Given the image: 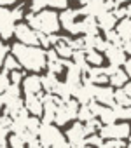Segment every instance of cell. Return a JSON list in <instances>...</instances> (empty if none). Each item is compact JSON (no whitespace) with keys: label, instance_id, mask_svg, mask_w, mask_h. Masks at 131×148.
<instances>
[{"label":"cell","instance_id":"obj_1","mask_svg":"<svg viewBox=\"0 0 131 148\" xmlns=\"http://www.w3.org/2000/svg\"><path fill=\"white\" fill-rule=\"evenodd\" d=\"M12 56L19 61V64L23 68H26L28 71H40L47 66V58H46V51L42 47H33V45H25L16 42L11 47Z\"/></svg>","mask_w":131,"mask_h":148},{"label":"cell","instance_id":"obj_2","mask_svg":"<svg viewBox=\"0 0 131 148\" xmlns=\"http://www.w3.org/2000/svg\"><path fill=\"white\" fill-rule=\"evenodd\" d=\"M26 25L30 28H33L37 33H44V35H56V32L59 30V16L54 11H42L39 14L35 12H28L25 16Z\"/></svg>","mask_w":131,"mask_h":148},{"label":"cell","instance_id":"obj_3","mask_svg":"<svg viewBox=\"0 0 131 148\" xmlns=\"http://www.w3.org/2000/svg\"><path fill=\"white\" fill-rule=\"evenodd\" d=\"M14 37L18 38L19 44L40 47V45H39V33H37L33 28H30L26 23H18V25H16V28H14Z\"/></svg>","mask_w":131,"mask_h":148},{"label":"cell","instance_id":"obj_4","mask_svg":"<svg viewBox=\"0 0 131 148\" xmlns=\"http://www.w3.org/2000/svg\"><path fill=\"white\" fill-rule=\"evenodd\" d=\"M14 28H16V21L12 18L11 9H6L0 5V38L9 40L14 35Z\"/></svg>","mask_w":131,"mask_h":148},{"label":"cell","instance_id":"obj_5","mask_svg":"<svg viewBox=\"0 0 131 148\" xmlns=\"http://www.w3.org/2000/svg\"><path fill=\"white\" fill-rule=\"evenodd\" d=\"M131 134V127L122 122V124H112V125H105L100 131V136L103 139H124Z\"/></svg>","mask_w":131,"mask_h":148},{"label":"cell","instance_id":"obj_6","mask_svg":"<svg viewBox=\"0 0 131 148\" xmlns=\"http://www.w3.org/2000/svg\"><path fill=\"white\" fill-rule=\"evenodd\" d=\"M67 141L72 148H84L86 146V131L82 122H75L67 131Z\"/></svg>","mask_w":131,"mask_h":148},{"label":"cell","instance_id":"obj_7","mask_svg":"<svg viewBox=\"0 0 131 148\" xmlns=\"http://www.w3.org/2000/svg\"><path fill=\"white\" fill-rule=\"evenodd\" d=\"M105 58L108 59V63L112 64V66H121V64H124L126 63V52L122 51V47H119V45H112V44H108L107 45V49H105Z\"/></svg>","mask_w":131,"mask_h":148},{"label":"cell","instance_id":"obj_8","mask_svg":"<svg viewBox=\"0 0 131 148\" xmlns=\"http://www.w3.org/2000/svg\"><path fill=\"white\" fill-rule=\"evenodd\" d=\"M40 91H42V79L35 73L25 77L23 80V92L26 96H40Z\"/></svg>","mask_w":131,"mask_h":148},{"label":"cell","instance_id":"obj_9","mask_svg":"<svg viewBox=\"0 0 131 148\" xmlns=\"http://www.w3.org/2000/svg\"><path fill=\"white\" fill-rule=\"evenodd\" d=\"M114 94H115V89H114V87L98 86V87H96V94H94V101L100 103V105H105V106H114V105H115Z\"/></svg>","mask_w":131,"mask_h":148},{"label":"cell","instance_id":"obj_10","mask_svg":"<svg viewBox=\"0 0 131 148\" xmlns=\"http://www.w3.org/2000/svg\"><path fill=\"white\" fill-rule=\"evenodd\" d=\"M79 16H81V14H79V11H75V9H65V11H61V14H59V25L70 33L72 28L75 26Z\"/></svg>","mask_w":131,"mask_h":148},{"label":"cell","instance_id":"obj_11","mask_svg":"<svg viewBox=\"0 0 131 148\" xmlns=\"http://www.w3.org/2000/svg\"><path fill=\"white\" fill-rule=\"evenodd\" d=\"M25 108L32 117H40L44 113V105H42V96H26L25 98Z\"/></svg>","mask_w":131,"mask_h":148},{"label":"cell","instance_id":"obj_12","mask_svg":"<svg viewBox=\"0 0 131 148\" xmlns=\"http://www.w3.org/2000/svg\"><path fill=\"white\" fill-rule=\"evenodd\" d=\"M91 84H94V86H105L107 82H108V77L105 75V71H103V68L101 66H98V68H89V71L84 75Z\"/></svg>","mask_w":131,"mask_h":148},{"label":"cell","instance_id":"obj_13","mask_svg":"<svg viewBox=\"0 0 131 148\" xmlns=\"http://www.w3.org/2000/svg\"><path fill=\"white\" fill-rule=\"evenodd\" d=\"M52 49L58 52V56H59L61 59H70V58L74 56V49H72V45H70V38H67V37H61L59 42H58Z\"/></svg>","mask_w":131,"mask_h":148},{"label":"cell","instance_id":"obj_14","mask_svg":"<svg viewBox=\"0 0 131 148\" xmlns=\"http://www.w3.org/2000/svg\"><path fill=\"white\" fill-rule=\"evenodd\" d=\"M96 21H98V28L103 30V33H107V32H110V30H115V26H117V19H115V16H114L112 12H103V14H100V16L96 18Z\"/></svg>","mask_w":131,"mask_h":148},{"label":"cell","instance_id":"obj_15","mask_svg":"<svg viewBox=\"0 0 131 148\" xmlns=\"http://www.w3.org/2000/svg\"><path fill=\"white\" fill-rule=\"evenodd\" d=\"M115 32L117 35L121 37V40H131V19L126 18V19H121L117 21V26H115Z\"/></svg>","mask_w":131,"mask_h":148},{"label":"cell","instance_id":"obj_16","mask_svg":"<svg viewBox=\"0 0 131 148\" xmlns=\"http://www.w3.org/2000/svg\"><path fill=\"white\" fill-rule=\"evenodd\" d=\"M42 79V89H46L47 91V94H54V91H56V87H58V84H59V80H58V75H54V73H46L44 77H40Z\"/></svg>","mask_w":131,"mask_h":148},{"label":"cell","instance_id":"obj_17","mask_svg":"<svg viewBox=\"0 0 131 148\" xmlns=\"http://www.w3.org/2000/svg\"><path fill=\"white\" fill-rule=\"evenodd\" d=\"M108 84H110L112 87H115V89H122V87L128 84V75H126V71L119 68L112 77H108Z\"/></svg>","mask_w":131,"mask_h":148},{"label":"cell","instance_id":"obj_18","mask_svg":"<svg viewBox=\"0 0 131 148\" xmlns=\"http://www.w3.org/2000/svg\"><path fill=\"white\" fill-rule=\"evenodd\" d=\"M74 117L70 115V112H68V108L65 106V103H61L59 106H58V110H56V115H54V124L56 125H65L68 120H72Z\"/></svg>","mask_w":131,"mask_h":148},{"label":"cell","instance_id":"obj_19","mask_svg":"<svg viewBox=\"0 0 131 148\" xmlns=\"http://www.w3.org/2000/svg\"><path fill=\"white\" fill-rule=\"evenodd\" d=\"M86 61L91 68H98L103 63V54L94 51V49H89V51H86Z\"/></svg>","mask_w":131,"mask_h":148},{"label":"cell","instance_id":"obj_20","mask_svg":"<svg viewBox=\"0 0 131 148\" xmlns=\"http://www.w3.org/2000/svg\"><path fill=\"white\" fill-rule=\"evenodd\" d=\"M19 96H21V89H19V86L11 84V86H9V89H7L2 96H0V98H2V101H4V105H6V103H9V101L19 99Z\"/></svg>","mask_w":131,"mask_h":148},{"label":"cell","instance_id":"obj_21","mask_svg":"<svg viewBox=\"0 0 131 148\" xmlns=\"http://www.w3.org/2000/svg\"><path fill=\"white\" fill-rule=\"evenodd\" d=\"M115 120H117V117H115L114 108L112 106H103V110L100 113V122H103L105 125H112V124H115Z\"/></svg>","mask_w":131,"mask_h":148},{"label":"cell","instance_id":"obj_22","mask_svg":"<svg viewBox=\"0 0 131 148\" xmlns=\"http://www.w3.org/2000/svg\"><path fill=\"white\" fill-rule=\"evenodd\" d=\"M112 108H114L117 119H121V120H131V106H119V105H114Z\"/></svg>","mask_w":131,"mask_h":148},{"label":"cell","instance_id":"obj_23","mask_svg":"<svg viewBox=\"0 0 131 148\" xmlns=\"http://www.w3.org/2000/svg\"><path fill=\"white\" fill-rule=\"evenodd\" d=\"M19 61L11 54V56H7L6 58V61H4V71L6 73H11V71H16V70H19Z\"/></svg>","mask_w":131,"mask_h":148},{"label":"cell","instance_id":"obj_24","mask_svg":"<svg viewBox=\"0 0 131 148\" xmlns=\"http://www.w3.org/2000/svg\"><path fill=\"white\" fill-rule=\"evenodd\" d=\"M114 101H115V105H119V106H131V99L126 96V92H124L122 89H115Z\"/></svg>","mask_w":131,"mask_h":148},{"label":"cell","instance_id":"obj_25","mask_svg":"<svg viewBox=\"0 0 131 148\" xmlns=\"http://www.w3.org/2000/svg\"><path fill=\"white\" fill-rule=\"evenodd\" d=\"M77 119L81 120V122H89V120H93L94 119V115H93V112L89 110V106L88 105H81V108H79V113H77Z\"/></svg>","mask_w":131,"mask_h":148},{"label":"cell","instance_id":"obj_26","mask_svg":"<svg viewBox=\"0 0 131 148\" xmlns=\"http://www.w3.org/2000/svg\"><path fill=\"white\" fill-rule=\"evenodd\" d=\"M40 127H42V120L39 119V117H30L28 119V124H26V131L28 132H32V134H39V131H40Z\"/></svg>","mask_w":131,"mask_h":148},{"label":"cell","instance_id":"obj_27","mask_svg":"<svg viewBox=\"0 0 131 148\" xmlns=\"http://www.w3.org/2000/svg\"><path fill=\"white\" fill-rule=\"evenodd\" d=\"M101 122L100 120H96V119H93V120H89V122H86L84 124V131H86V136H93L96 131H101Z\"/></svg>","mask_w":131,"mask_h":148},{"label":"cell","instance_id":"obj_28","mask_svg":"<svg viewBox=\"0 0 131 148\" xmlns=\"http://www.w3.org/2000/svg\"><path fill=\"white\" fill-rule=\"evenodd\" d=\"M49 5V0H32V4H30V12H42L46 11V7Z\"/></svg>","mask_w":131,"mask_h":148},{"label":"cell","instance_id":"obj_29","mask_svg":"<svg viewBox=\"0 0 131 148\" xmlns=\"http://www.w3.org/2000/svg\"><path fill=\"white\" fill-rule=\"evenodd\" d=\"M105 40H107L108 44H112V45H119V47H122V40H121V37L117 35L115 30L107 32V33H105Z\"/></svg>","mask_w":131,"mask_h":148},{"label":"cell","instance_id":"obj_30","mask_svg":"<svg viewBox=\"0 0 131 148\" xmlns=\"http://www.w3.org/2000/svg\"><path fill=\"white\" fill-rule=\"evenodd\" d=\"M9 86H11V79H9V73H6V71H2L0 73V96H2L7 89H9Z\"/></svg>","mask_w":131,"mask_h":148},{"label":"cell","instance_id":"obj_31","mask_svg":"<svg viewBox=\"0 0 131 148\" xmlns=\"http://www.w3.org/2000/svg\"><path fill=\"white\" fill-rule=\"evenodd\" d=\"M9 143H11V148H26V143H25L23 136H19V134H12L9 138Z\"/></svg>","mask_w":131,"mask_h":148},{"label":"cell","instance_id":"obj_32","mask_svg":"<svg viewBox=\"0 0 131 148\" xmlns=\"http://www.w3.org/2000/svg\"><path fill=\"white\" fill-rule=\"evenodd\" d=\"M86 145H89V146H93V148H100L101 145H103V138L101 136H98V134H93V136H88L86 138Z\"/></svg>","mask_w":131,"mask_h":148},{"label":"cell","instance_id":"obj_33","mask_svg":"<svg viewBox=\"0 0 131 148\" xmlns=\"http://www.w3.org/2000/svg\"><path fill=\"white\" fill-rule=\"evenodd\" d=\"M9 79H11V84H14V86H19V82H23V80H25L23 71H19V70L11 71V73H9Z\"/></svg>","mask_w":131,"mask_h":148},{"label":"cell","instance_id":"obj_34","mask_svg":"<svg viewBox=\"0 0 131 148\" xmlns=\"http://www.w3.org/2000/svg\"><path fill=\"white\" fill-rule=\"evenodd\" d=\"M51 9H68V0H49Z\"/></svg>","mask_w":131,"mask_h":148},{"label":"cell","instance_id":"obj_35","mask_svg":"<svg viewBox=\"0 0 131 148\" xmlns=\"http://www.w3.org/2000/svg\"><path fill=\"white\" fill-rule=\"evenodd\" d=\"M11 51V47L6 44V42H0V68L4 66V61H6V58L9 56L7 52Z\"/></svg>","mask_w":131,"mask_h":148},{"label":"cell","instance_id":"obj_36","mask_svg":"<svg viewBox=\"0 0 131 148\" xmlns=\"http://www.w3.org/2000/svg\"><path fill=\"white\" fill-rule=\"evenodd\" d=\"M112 14L115 16V19H126L128 16H126V7H115L114 11H112Z\"/></svg>","mask_w":131,"mask_h":148},{"label":"cell","instance_id":"obj_37","mask_svg":"<svg viewBox=\"0 0 131 148\" xmlns=\"http://www.w3.org/2000/svg\"><path fill=\"white\" fill-rule=\"evenodd\" d=\"M88 106H89V110L93 112V115H94V117H96V115L100 117V113H101V110H103V106H101L100 103H96V101H91Z\"/></svg>","mask_w":131,"mask_h":148},{"label":"cell","instance_id":"obj_38","mask_svg":"<svg viewBox=\"0 0 131 148\" xmlns=\"http://www.w3.org/2000/svg\"><path fill=\"white\" fill-rule=\"evenodd\" d=\"M105 143H107L108 148H124V146H126V143L121 141V139H108V141H105Z\"/></svg>","mask_w":131,"mask_h":148},{"label":"cell","instance_id":"obj_39","mask_svg":"<svg viewBox=\"0 0 131 148\" xmlns=\"http://www.w3.org/2000/svg\"><path fill=\"white\" fill-rule=\"evenodd\" d=\"M11 12H12V18H14L16 23L21 21V18H23V11H21V7H16V9H12Z\"/></svg>","mask_w":131,"mask_h":148},{"label":"cell","instance_id":"obj_40","mask_svg":"<svg viewBox=\"0 0 131 148\" xmlns=\"http://www.w3.org/2000/svg\"><path fill=\"white\" fill-rule=\"evenodd\" d=\"M117 70H119V68H117V66H112V64H110V66H107V68H103V71H105V75H107V77H112Z\"/></svg>","mask_w":131,"mask_h":148},{"label":"cell","instance_id":"obj_41","mask_svg":"<svg viewBox=\"0 0 131 148\" xmlns=\"http://www.w3.org/2000/svg\"><path fill=\"white\" fill-rule=\"evenodd\" d=\"M124 71H126V75L131 79V58L126 59V63H124Z\"/></svg>","mask_w":131,"mask_h":148},{"label":"cell","instance_id":"obj_42","mask_svg":"<svg viewBox=\"0 0 131 148\" xmlns=\"http://www.w3.org/2000/svg\"><path fill=\"white\" fill-rule=\"evenodd\" d=\"M122 51L126 54H131V40H124L122 42Z\"/></svg>","mask_w":131,"mask_h":148},{"label":"cell","instance_id":"obj_43","mask_svg":"<svg viewBox=\"0 0 131 148\" xmlns=\"http://www.w3.org/2000/svg\"><path fill=\"white\" fill-rule=\"evenodd\" d=\"M18 0H0V5L2 7H9V5H14Z\"/></svg>","mask_w":131,"mask_h":148},{"label":"cell","instance_id":"obj_44","mask_svg":"<svg viewBox=\"0 0 131 148\" xmlns=\"http://www.w3.org/2000/svg\"><path fill=\"white\" fill-rule=\"evenodd\" d=\"M122 91H124V92H126V96H128V98L131 99V82H128V84H126V86L122 87Z\"/></svg>","mask_w":131,"mask_h":148},{"label":"cell","instance_id":"obj_45","mask_svg":"<svg viewBox=\"0 0 131 148\" xmlns=\"http://www.w3.org/2000/svg\"><path fill=\"white\" fill-rule=\"evenodd\" d=\"M114 2H115V5L119 7L121 4H126V2H129V0H114Z\"/></svg>","mask_w":131,"mask_h":148},{"label":"cell","instance_id":"obj_46","mask_svg":"<svg viewBox=\"0 0 131 148\" xmlns=\"http://www.w3.org/2000/svg\"><path fill=\"white\" fill-rule=\"evenodd\" d=\"M2 106H4V101H2V98H0V112H2Z\"/></svg>","mask_w":131,"mask_h":148},{"label":"cell","instance_id":"obj_47","mask_svg":"<svg viewBox=\"0 0 131 148\" xmlns=\"http://www.w3.org/2000/svg\"><path fill=\"white\" fill-rule=\"evenodd\" d=\"M128 148H131V138H129V143H128Z\"/></svg>","mask_w":131,"mask_h":148},{"label":"cell","instance_id":"obj_48","mask_svg":"<svg viewBox=\"0 0 131 148\" xmlns=\"http://www.w3.org/2000/svg\"><path fill=\"white\" fill-rule=\"evenodd\" d=\"M84 148H93V146H89V145H86V146H84Z\"/></svg>","mask_w":131,"mask_h":148},{"label":"cell","instance_id":"obj_49","mask_svg":"<svg viewBox=\"0 0 131 148\" xmlns=\"http://www.w3.org/2000/svg\"><path fill=\"white\" fill-rule=\"evenodd\" d=\"M2 148H9V146H2Z\"/></svg>","mask_w":131,"mask_h":148}]
</instances>
